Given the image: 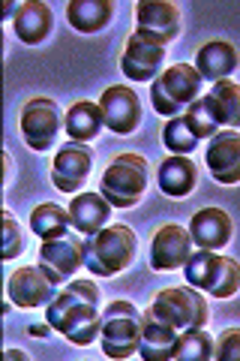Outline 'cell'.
Wrapping results in <instances>:
<instances>
[{"instance_id":"1","label":"cell","mask_w":240,"mask_h":361,"mask_svg":"<svg viewBox=\"0 0 240 361\" xmlns=\"http://www.w3.org/2000/svg\"><path fill=\"white\" fill-rule=\"evenodd\" d=\"M99 289L94 280H72L45 307V319L75 346H90L102 331V313L96 310Z\"/></svg>"},{"instance_id":"2","label":"cell","mask_w":240,"mask_h":361,"mask_svg":"<svg viewBox=\"0 0 240 361\" xmlns=\"http://www.w3.org/2000/svg\"><path fill=\"white\" fill-rule=\"evenodd\" d=\"M139 238L130 226L114 223L99 229L96 235H87L84 241V265L94 277H114L132 262Z\"/></svg>"},{"instance_id":"3","label":"cell","mask_w":240,"mask_h":361,"mask_svg":"<svg viewBox=\"0 0 240 361\" xmlns=\"http://www.w3.org/2000/svg\"><path fill=\"white\" fill-rule=\"evenodd\" d=\"M141 329L144 316L130 301H111L102 310V331L99 346L108 358H130L141 346Z\"/></svg>"},{"instance_id":"4","label":"cell","mask_w":240,"mask_h":361,"mask_svg":"<svg viewBox=\"0 0 240 361\" xmlns=\"http://www.w3.org/2000/svg\"><path fill=\"white\" fill-rule=\"evenodd\" d=\"M147 190V160L139 154H120L102 172L99 193L108 199L111 208H132L139 205Z\"/></svg>"},{"instance_id":"5","label":"cell","mask_w":240,"mask_h":361,"mask_svg":"<svg viewBox=\"0 0 240 361\" xmlns=\"http://www.w3.org/2000/svg\"><path fill=\"white\" fill-rule=\"evenodd\" d=\"M201 82L198 70L192 63H175L165 73H159V78L151 87V103L159 115L175 118L184 109H189L201 94Z\"/></svg>"},{"instance_id":"6","label":"cell","mask_w":240,"mask_h":361,"mask_svg":"<svg viewBox=\"0 0 240 361\" xmlns=\"http://www.w3.org/2000/svg\"><path fill=\"white\" fill-rule=\"evenodd\" d=\"M187 283L204 289L213 298H232L240 289V265L228 256H216L213 250H198L184 265Z\"/></svg>"},{"instance_id":"7","label":"cell","mask_w":240,"mask_h":361,"mask_svg":"<svg viewBox=\"0 0 240 361\" xmlns=\"http://www.w3.org/2000/svg\"><path fill=\"white\" fill-rule=\"evenodd\" d=\"M151 310L156 319H163L168 325H175L177 331L187 329H204L208 322V301H204L196 286H168L153 295Z\"/></svg>"},{"instance_id":"8","label":"cell","mask_w":240,"mask_h":361,"mask_svg":"<svg viewBox=\"0 0 240 361\" xmlns=\"http://www.w3.org/2000/svg\"><path fill=\"white\" fill-rule=\"evenodd\" d=\"M61 283L51 280V274L45 271L42 265H27V268H18L13 277H9L6 283V292H9V301L15 304V307H49L54 301V295L61 289Z\"/></svg>"},{"instance_id":"9","label":"cell","mask_w":240,"mask_h":361,"mask_svg":"<svg viewBox=\"0 0 240 361\" xmlns=\"http://www.w3.org/2000/svg\"><path fill=\"white\" fill-rule=\"evenodd\" d=\"M165 61V45L151 39L147 33L135 30L127 39V51L120 58V70L130 82H156Z\"/></svg>"},{"instance_id":"10","label":"cell","mask_w":240,"mask_h":361,"mask_svg":"<svg viewBox=\"0 0 240 361\" xmlns=\"http://www.w3.org/2000/svg\"><path fill=\"white\" fill-rule=\"evenodd\" d=\"M57 133H61V109L45 97L30 99L25 111H21V135H25L27 148L49 151L57 139Z\"/></svg>"},{"instance_id":"11","label":"cell","mask_w":240,"mask_h":361,"mask_svg":"<svg viewBox=\"0 0 240 361\" xmlns=\"http://www.w3.org/2000/svg\"><path fill=\"white\" fill-rule=\"evenodd\" d=\"M99 111H102V123L118 133V135H130L135 127L141 123V103L139 94L127 85H114L106 87L99 97Z\"/></svg>"},{"instance_id":"12","label":"cell","mask_w":240,"mask_h":361,"mask_svg":"<svg viewBox=\"0 0 240 361\" xmlns=\"http://www.w3.org/2000/svg\"><path fill=\"white\" fill-rule=\"evenodd\" d=\"M39 265L49 271L51 280L66 283V280L75 277V271L84 265V241L75 238V235H63V238H54V241H42Z\"/></svg>"},{"instance_id":"13","label":"cell","mask_w":240,"mask_h":361,"mask_svg":"<svg viewBox=\"0 0 240 361\" xmlns=\"http://www.w3.org/2000/svg\"><path fill=\"white\" fill-rule=\"evenodd\" d=\"M189 256H192V235H189V229H184V226L168 223L153 235V244H151L153 271L184 268L189 262Z\"/></svg>"},{"instance_id":"14","label":"cell","mask_w":240,"mask_h":361,"mask_svg":"<svg viewBox=\"0 0 240 361\" xmlns=\"http://www.w3.org/2000/svg\"><path fill=\"white\" fill-rule=\"evenodd\" d=\"M90 166H94V154H90L82 142L63 145L54 157V166H51L54 187L61 190V193H75V190L87 180Z\"/></svg>"},{"instance_id":"15","label":"cell","mask_w":240,"mask_h":361,"mask_svg":"<svg viewBox=\"0 0 240 361\" xmlns=\"http://www.w3.org/2000/svg\"><path fill=\"white\" fill-rule=\"evenodd\" d=\"M135 21H139L141 33L163 45H168L180 33V13L168 0H141L135 6Z\"/></svg>"},{"instance_id":"16","label":"cell","mask_w":240,"mask_h":361,"mask_svg":"<svg viewBox=\"0 0 240 361\" xmlns=\"http://www.w3.org/2000/svg\"><path fill=\"white\" fill-rule=\"evenodd\" d=\"M208 169L220 184H240V133H216L208 148Z\"/></svg>"},{"instance_id":"17","label":"cell","mask_w":240,"mask_h":361,"mask_svg":"<svg viewBox=\"0 0 240 361\" xmlns=\"http://www.w3.org/2000/svg\"><path fill=\"white\" fill-rule=\"evenodd\" d=\"M189 235L198 250H222L232 241V217L222 208H204L192 217Z\"/></svg>"},{"instance_id":"18","label":"cell","mask_w":240,"mask_h":361,"mask_svg":"<svg viewBox=\"0 0 240 361\" xmlns=\"http://www.w3.org/2000/svg\"><path fill=\"white\" fill-rule=\"evenodd\" d=\"M177 337H180V334H177L175 325L156 319L151 310H144V329H141L139 355H141L144 361H168V358H175Z\"/></svg>"},{"instance_id":"19","label":"cell","mask_w":240,"mask_h":361,"mask_svg":"<svg viewBox=\"0 0 240 361\" xmlns=\"http://www.w3.org/2000/svg\"><path fill=\"white\" fill-rule=\"evenodd\" d=\"M196 70L201 78L208 82H225L228 75L237 70V51L232 42H222V39H213L208 45H201L198 54H196Z\"/></svg>"},{"instance_id":"20","label":"cell","mask_w":240,"mask_h":361,"mask_svg":"<svg viewBox=\"0 0 240 361\" xmlns=\"http://www.w3.org/2000/svg\"><path fill=\"white\" fill-rule=\"evenodd\" d=\"M108 214H111V205L102 193H78L70 205L72 229H78L82 235H96L99 229H106Z\"/></svg>"},{"instance_id":"21","label":"cell","mask_w":240,"mask_h":361,"mask_svg":"<svg viewBox=\"0 0 240 361\" xmlns=\"http://www.w3.org/2000/svg\"><path fill=\"white\" fill-rule=\"evenodd\" d=\"M159 190H163L165 196H175V199H184L192 193V187H196L198 180V169L196 163L189 160V157H168V160H163V166H159Z\"/></svg>"},{"instance_id":"22","label":"cell","mask_w":240,"mask_h":361,"mask_svg":"<svg viewBox=\"0 0 240 361\" xmlns=\"http://www.w3.org/2000/svg\"><path fill=\"white\" fill-rule=\"evenodd\" d=\"M13 25H15V33H18L21 42L37 45L49 37V30H51V9H49V4H39V0L21 4Z\"/></svg>"},{"instance_id":"23","label":"cell","mask_w":240,"mask_h":361,"mask_svg":"<svg viewBox=\"0 0 240 361\" xmlns=\"http://www.w3.org/2000/svg\"><path fill=\"white\" fill-rule=\"evenodd\" d=\"M204 99H208L220 127L240 130V85L237 82H228V78L225 82H216Z\"/></svg>"},{"instance_id":"24","label":"cell","mask_w":240,"mask_h":361,"mask_svg":"<svg viewBox=\"0 0 240 361\" xmlns=\"http://www.w3.org/2000/svg\"><path fill=\"white\" fill-rule=\"evenodd\" d=\"M66 133H70V142H94L99 130L106 127L102 123V111H99V103H90V99H82L75 103L72 109H66Z\"/></svg>"},{"instance_id":"25","label":"cell","mask_w":240,"mask_h":361,"mask_svg":"<svg viewBox=\"0 0 240 361\" xmlns=\"http://www.w3.org/2000/svg\"><path fill=\"white\" fill-rule=\"evenodd\" d=\"M114 4L108 0H72L66 6V18L78 33H96L111 21Z\"/></svg>"},{"instance_id":"26","label":"cell","mask_w":240,"mask_h":361,"mask_svg":"<svg viewBox=\"0 0 240 361\" xmlns=\"http://www.w3.org/2000/svg\"><path fill=\"white\" fill-rule=\"evenodd\" d=\"M70 211L54 205V202H45V205H37L30 214V229L39 235L42 241H54V238H63L70 235Z\"/></svg>"},{"instance_id":"27","label":"cell","mask_w":240,"mask_h":361,"mask_svg":"<svg viewBox=\"0 0 240 361\" xmlns=\"http://www.w3.org/2000/svg\"><path fill=\"white\" fill-rule=\"evenodd\" d=\"M216 358V341L204 329H187L177 337L175 361H210Z\"/></svg>"},{"instance_id":"28","label":"cell","mask_w":240,"mask_h":361,"mask_svg":"<svg viewBox=\"0 0 240 361\" xmlns=\"http://www.w3.org/2000/svg\"><path fill=\"white\" fill-rule=\"evenodd\" d=\"M163 142H165V148L171 154H180V157H187L196 151V145L201 142L196 133H192L189 127V121L184 115H175V118H168V123L163 127Z\"/></svg>"},{"instance_id":"29","label":"cell","mask_w":240,"mask_h":361,"mask_svg":"<svg viewBox=\"0 0 240 361\" xmlns=\"http://www.w3.org/2000/svg\"><path fill=\"white\" fill-rule=\"evenodd\" d=\"M184 118L189 121V127H192V133H196L198 139H210V135H216V130H220V123H216L213 111H210V106H208V99L204 97H198L196 103L184 111Z\"/></svg>"},{"instance_id":"30","label":"cell","mask_w":240,"mask_h":361,"mask_svg":"<svg viewBox=\"0 0 240 361\" xmlns=\"http://www.w3.org/2000/svg\"><path fill=\"white\" fill-rule=\"evenodd\" d=\"M21 253V229L13 214H4V259H15Z\"/></svg>"},{"instance_id":"31","label":"cell","mask_w":240,"mask_h":361,"mask_svg":"<svg viewBox=\"0 0 240 361\" xmlns=\"http://www.w3.org/2000/svg\"><path fill=\"white\" fill-rule=\"evenodd\" d=\"M216 358L220 361H240V329H228L216 341Z\"/></svg>"},{"instance_id":"32","label":"cell","mask_w":240,"mask_h":361,"mask_svg":"<svg viewBox=\"0 0 240 361\" xmlns=\"http://www.w3.org/2000/svg\"><path fill=\"white\" fill-rule=\"evenodd\" d=\"M49 329H51V325H33V329H30V334L42 337V334H49Z\"/></svg>"}]
</instances>
